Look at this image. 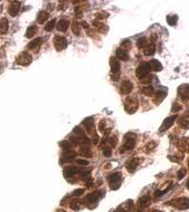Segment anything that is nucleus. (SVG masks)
Wrapping results in <instances>:
<instances>
[{"mask_svg":"<svg viewBox=\"0 0 189 212\" xmlns=\"http://www.w3.org/2000/svg\"><path fill=\"white\" fill-rule=\"evenodd\" d=\"M136 137H137V135L134 133H127L124 135V144L121 146L120 152L123 153L125 151L132 150L136 145Z\"/></svg>","mask_w":189,"mask_h":212,"instance_id":"f257e3e1","label":"nucleus"},{"mask_svg":"<svg viewBox=\"0 0 189 212\" xmlns=\"http://www.w3.org/2000/svg\"><path fill=\"white\" fill-rule=\"evenodd\" d=\"M110 66H111V79L114 82H118L120 78V61L114 57H111L110 58Z\"/></svg>","mask_w":189,"mask_h":212,"instance_id":"f03ea898","label":"nucleus"},{"mask_svg":"<svg viewBox=\"0 0 189 212\" xmlns=\"http://www.w3.org/2000/svg\"><path fill=\"white\" fill-rule=\"evenodd\" d=\"M150 70H151V67L149 63H141L136 69V75L139 78V80H141L150 75Z\"/></svg>","mask_w":189,"mask_h":212,"instance_id":"7ed1b4c3","label":"nucleus"},{"mask_svg":"<svg viewBox=\"0 0 189 212\" xmlns=\"http://www.w3.org/2000/svg\"><path fill=\"white\" fill-rule=\"evenodd\" d=\"M168 204L179 209V210H186V209H189V198H184V196L177 198V199L169 201Z\"/></svg>","mask_w":189,"mask_h":212,"instance_id":"20e7f679","label":"nucleus"},{"mask_svg":"<svg viewBox=\"0 0 189 212\" xmlns=\"http://www.w3.org/2000/svg\"><path fill=\"white\" fill-rule=\"evenodd\" d=\"M139 107V102L136 97H128L124 102V110L129 114H134Z\"/></svg>","mask_w":189,"mask_h":212,"instance_id":"39448f33","label":"nucleus"},{"mask_svg":"<svg viewBox=\"0 0 189 212\" xmlns=\"http://www.w3.org/2000/svg\"><path fill=\"white\" fill-rule=\"evenodd\" d=\"M109 184L112 190H118L121 185V181H122V174L120 172H115L111 175H109Z\"/></svg>","mask_w":189,"mask_h":212,"instance_id":"423d86ee","label":"nucleus"},{"mask_svg":"<svg viewBox=\"0 0 189 212\" xmlns=\"http://www.w3.org/2000/svg\"><path fill=\"white\" fill-rule=\"evenodd\" d=\"M32 60H33L32 55L28 51H23L18 55V57L16 58V63L18 65H21V66H27L32 63Z\"/></svg>","mask_w":189,"mask_h":212,"instance_id":"0eeeda50","label":"nucleus"},{"mask_svg":"<svg viewBox=\"0 0 189 212\" xmlns=\"http://www.w3.org/2000/svg\"><path fill=\"white\" fill-rule=\"evenodd\" d=\"M54 46L57 51H62L66 49L67 47V39L62 36H55L54 37Z\"/></svg>","mask_w":189,"mask_h":212,"instance_id":"6e6552de","label":"nucleus"},{"mask_svg":"<svg viewBox=\"0 0 189 212\" xmlns=\"http://www.w3.org/2000/svg\"><path fill=\"white\" fill-rule=\"evenodd\" d=\"M83 126H85L86 131L88 134L91 135H95V124H94V119L93 117H87L83 121Z\"/></svg>","mask_w":189,"mask_h":212,"instance_id":"1a4fd4ad","label":"nucleus"},{"mask_svg":"<svg viewBox=\"0 0 189 212\" xmlns=\"http://www.w3.org/2000/svg\"><path fill=\"white\" fill-rule=\"evenodd\" d=\"M150 196L149 195H143V196H141L140 199H139V201H138V205H137V209H136V212H140L142 211L143 209H146L147 207H149V204H150Z\"/></svg>","mask_w":189,"mask_h":212,"instance_id":"9d476101","label":"nucleus"},{"mask_svg":"<svg viewBox=\"0 0 189 212\" xmlns=\"http://www.w3.org/2000/svg\"><path fill=\"white\" fill-rule=\"evenodd\" d=\"M103 191H101V190H97V191H94V192H92V193H90V194L86 195L85 198V202L87 203H94L96 202L102 195H103Z\"/></svg>","mask_w":189,"mask_h":212,"instance_id":"9b49d317","label":"nucleus"},{"mask_svg":"<svg viewBox=\"0 0 189 212\" xmlns=\"http://www.w3.org/2000/svg\"><path fill=\"white\" fill-rule=\"evenodd\" d=\"M176 119H177V115H172V116L167 117V119L163 121L161 127L159 128V132H164V131H167L168 128H170V127L173 125V123H175Z\"/></svg>","mask_w":189,"mask_h":212,"instance_id":"f8f14e48","label":"nucleus"},{"mask_svg":"<svg viewBox=\"0 0 189 212\" xmlns=\"http://www.w3.org/2000/svg\"><path fill=\"white\" fill-rule=\"evenodd\" d=\"M71 141L73 144H77V145H84L87 144V142L90 141L88 137L83 134V135H73L71 136Z\"/></svg>","mask_w":189,"mask_h":212,"instance_id":"ddd939ff","label":"nucleus"},{"mask_svg":"<svg viewBox=\"0 0 189 212\" xmlns=\"http://www.w3.org/2000/svg\"><path fill=\"white\" fill-rule=\"evenodd\" d=\"M132 91H133V84H132L130 80H123V82L121 83L120 92L122 94L128 95V94H130Z\"/></svg>","mask_w":189,"mask_h":212,"instance_id":"4468645a","label":"nucleus"},{"mask_svg":"<svg viewBox=\"0 0 189 212\" xmlns=\"http://www.w3.org/2000/svg\"><path fill=\"white\" fill-rule=\"evenodd\" d=\"M19 8H20V2L19 1H11L10 5L8 6V14L10 16L15 17L19 11Z\"/></svg>","mask_w":189,"mask_h":212,"instance_id":"2eb2a0df","label":"nucleus"},{"mask_svg":"<svg viewBox=\"0 0 189 212\" xmlns=\"http://www.w3.org/2000/svg\"><path fill=\"white\" fill-rule=\"evenodd\" d=\"M139 163H140V159H139V157H133V159H131V160L127 163V165H125V168H127V170H128V172L133 173V172L136 171V169L138 168Z\"/></svg>","mask_w":189,"mask_h":212,"instance_id":"dca6fc26","label":"nucleus"},{"mask_svg":"<svg viewBox=\"0 0 189 212\" xmlns=\"http://www.w3.org/2000/svg\"><path fill=\"white\" fill-rule=\"evenodd\" d=\"M178 94L182 101L189 100V85H181L178 89Z\"/></svg>","mask_w":189,"mask_h":212,"instance_id":"f3484780","label":"nucleus"},{"mask_svg":"<svg viewBox=\"0 0 189 212\" xmlns=\"http://www.w3.org/2000/svg\"><path fill=\"white\" fill-rule=\"evenodd\" d=\"M155 52V42H151L150 44H148L146 47L143 48V54L146 56H152Z\"/></svg>","mask_w":189,"mask_h":212,"instance_id":"a211bd4d","label":"nucleus"},{"mask_svg":"<svg viewBox=\"0 0 189 212\" xmlns=\"http://www.w3.org/2000/svg\"><path fill=\"white\" fill-rule=\"evenodd\" d=\"M115 55H116V59L122 60V61H128L129 60V55L128 52L121 48H118L116 51H115Z\"/></svg>","mask_w":189,"mask_h":212,"instance_id":"6ab92c4d","label":"nucleus"},{"mask_svg":"<svg viewBox=\"0 0 189 212\" xmlns=\"http://www.w3.org/2000/svg\"><path fill=\"white\" fill-rule=\"evenodd\" d=\"M68 26H69L68 19H60V21L57 22L56 27H57L58 31H66L68 29Z\"/></svg>","mask_w":189,"mask_h":212,"instance_id":"aec40b11","label":"nucleus"},{"mask_svg":"<svg viewBox=\"0 0 189 212\" xmlns=\"http://www.w3.org/2000/svg\"><path fill=\"white\" fill-rule=\"evenodd\" d=\"M92 25H93V27H94L95 29H97V30H99L100 33H102V34L108 33V30H109V27H108V26H105L104 24L97 21V20H94V21L92 22Z\"/></svg>","mask_w":189,"mask_h":212,"instance_id":"412c9836","label":"nucleus"},{"mask_svg":"<svg viewBox=\"0 0 189 212\" xmlns=\"http://www.w3.org/2000/svg\"><path fill=\"white\" fill-rule=\"evenodd\" d=\"M166 95H167V92H166V91H158V92L155 94V97H153V103H155V104H157V105H158V104H160V103H161L163 100H164Z\"/></svg>","mask_w":189,"mask_h":212,"instance_id":"4be33fe9","label":"nucleus"},{"mask_svg":"<svg viewBox=\"0 0 189 212\" xmlns=\"http://www.w3.org/2000/svg\"><path fill=\"white\" fill-rule=\"evenodd\" d=\"M9 28V22L7 20V18L2 17L0 19V35H5L8 31Z\"/></svg>","mask_w":189,"mask_h":212,"instance_id":"5701e85b","label":"nucleus"},{"mask_svg":"<svg viewBox=\"0 0 189 212\" xmlns=\"http://www.w3.org/2000/svg\"><path fill=\"white\" fill-rule=\"evenodd\" d=\"M42 42H43V38H40V37L35 38V39H33L32 42L27 45V48L28 49H36V48H38L42 45Z\"/></svg>","mask_w":189,"mask_h":212,"instance_id":"b1692460","label":"nucleus"},{"mask_svg":"<svg viewBox=\"0 0 189 212\" xmlns=\"http://www.w3.org/2000/svg\"><path fill=\"white\" fill-rule=\"evenodd\" d=\"M149 64H150L151 69L155 70V72H160V70H162V65H161V63H160L159 60L151 59L149 61Z\"/></svg>","mask_w":189,"mask_h":212,"instance_id":"393cba45","label":"nucleus"},{"mask_svg":"<svg viewBox=\"0 0 189 212\" xmlns=\"http://www.w3.org/2000/svg\"><path fill=\"white\" fill-rule=\"evenodd\" d=\"M77 173V169L74 168V166H69L64 170V175L65 178H73L75 174Z\"/></svg>","mask_w":189,"mask_h":212,"instance_id":"a878e982","label":"nucleus"},{"mask_svg":"<svg viewBox=\"0 0 189 212\" xmlns=\"http://www.w3.org/2000/svg\"><path fill=\"white\" fill-rule=\"evenodd\" d=\"M78 153H79L82 156H84V157H91V156L93 155V153H92L91 149H90L88 146H82Z\"/></svg>","mask_w":189,"mask_h":212,"instance_id":"bb28decb","label":"nucleus"},{"mask_svg":"<svg viewBox=\"0 0 189 212\" xmlns=\"http://www.w3.org/2000/svg\"><path fill=\"white\" fill-rule=\"evenodd\" d=\"M48 17H49V14L47 11H40L38 14V17H37V22L38 24H44L48 19Z\"/></svg>","mask_w":189,"mask_h":212,"instance_id":"cd10ccee","label":"nucleus"},{"mask_svg":"<svg viewBox=\"0 0 189 212\" xmlns=\"http://www.w3.org/2000/svg\"><path fill=\"white\" fill-rule=\"evenodd\" d=\"M177 147H178V150H180L181 152H187V150H189V145L186 142V140H180L177 143Z\"/></svg>","mask_w":189,"mask_h":212,"instance_id":"c85d7f7f","label":"nucleus"},{"mask_svg":"<svg viewBox=\"0 0 189 212\" xmlns=\"http://www.w3.org/2000/svg\"><path fill=\"white\" fill-rule=\"evenodd\" d=\"M37 33V27L36 26H29L26 30V36L27 38H33Z\"/></svg>","mask_w":189,"mask_h":212,"instance_id":"c756f323","label":"nucleus"},{"mask_svg":"<svg viewBox=\"0 0 189 212\" xmlns=\"http://www.w3.org/2000/svg\"><path fill=\"white\" fill-rule=\"evenodd\" d=\"M81 27H82L81 24L77 22L76 20H74V21L72 22V30H73V33L76 35V36H79V35H81V30H82Z\"/></svg>","mask_w":189,"mask_h":212,"instance_id":"7c9ffc66","label":"nucleus"},{"mask_svg":"<svg viewBox=\"0 0 189 212\" xmlns=\"http://www.w3.org/2000/svg\"><path fill=\"white\" fill-rule=\"evenodd\" d=\"M142 93L146 96H152V95H155V88L151 85H148V86L142 88Z\"/></svg>","mask_w":189,"mask_h":212,"instance_id":"2f4dec72","label":"nucleus"},{"mask_svg":"<svg viewBox=\"0 0 189 212\" xmlns=\"http://www.w3.org/2000/svg\"><path fill=\"white\" fill-rule=\"evenodd\" d=\"M95 16V20H104V19H106V18H109V12H106V11H99V12H96L94 15Z\"/></svg>","mask_w":189,"mask_h":212,"instance_id":"473e14b6","label":"nucleus"},{"mask_svg":"<svg viewBox=\"0 0 189 212\" xmlns=\"http://www.w3.org/2000/svg\"><path fill=\"white\" fill-rule=\"evenodd\" d=\"M76 155V153L74 151H65V153L63 154V161H69L72 159H74Z\"/></svg>","mask_w":189,"mask_h":212,"instance_id":"72a5a7b5","label":"nucleus"},{"mask_svg":"<svg viewBox=\"0 0 189 212\" xmlns=\"http://www.w3.org/2000/svg\"><path fill=\"white\" fill-rule=\"evenodd\" d=\"M147 45H148V39L146 37H141L137 40V47L139 49H143Z\"/></svg>","mask_w":189,"mask_h":212,"instance_id":"f704fd0d","label":"nucleus"},{"mask_svg":"<svg viewBox=\"0 0 189 212\" xmlns=\"http://www.w3.org/2000/svg\"><path fill=\"white\" fill-rule=\"evenodd\" d=\"M85 10H86L85 6H76L75 7V15H76V17L77 18L83 17V14H84Z\"/></svg>","mask_w":189,"mask_h":212,"instance_id":"c9c22d12","label":"nucleus"},{"mask_svg":"<svg viewBox=\"0 0 189 212\" xmlns=\"http://www.w3.org/2000/svg\"><path fill=\"white\" fill-rule=\"evenodd\" d=\"M60 146L64 151H72V144L68 141H62L60 143Z\"/></svg>","mask_w":189,"mask_h":212,"instance_id":"e433bc0d","label":"nucleus"},{"mask_svg":"<svg viewBox=\"0 0 189 212\" xmlns=\"http://www.w3.org/2000/svg\"><path fill=\"white\" fill-rule=\"evenodd\" d=\"M131 47H132V45H131V42H130V40H128V39H125V40H123V42H121V49H123V50H129V49H131Z\"/></svg>","mask_w":189,"mask_h":212,"instance_id":"4c0bfd02","label":"nucleus"},{"mask_svg":"<svg viewBox=\"0 0 189 212\" xmlns=\"http://www.w3.org/2000/svg\"><path fill=\"white\" fill-rule=\"evenodd\" d=\"M177 21H178V16H167V22H168V25L170 26H175L177 24Z\"/></svg>","mask_w":189,"mask_h":212,"instance_id":"58836bf2","label":"nucleus"},{"mask_svg":"<svg viewBox=\"0 0 189 212\" xmlns=\"http://www.w3.org/2000/svg\"><path fill=\"white\" fill-rule=\"evenodd\" d=\"M56 25V20L55 19H52L51 21H48L46 25H45V30L46 31H52L53 29H54V27Z\"/></svg>","mask_w":189,"mask_h":212,"instance_id":"ea45409f","label":"nucleus"},{"mask_svg":"<svg viewBox=\"0 0 189 212\" xmlns=\"http://www.w3.org/2000/svg\"><path fill=\"white\" fill-rule=\"evenodd\" d=\"M108 143L111 145V146H116L118 144V137L116 136H110L109 138H108Z\"/></svg>","mask_w":189,"mask_h":212,"instance_id":"a19ab883","label":"nucleus"},{"mask_svg":"<svg viewBox=\"0 0 189 212\" xmlns=\"http://www.w3.org/2000/svg\"><path fill=\"white\" fill-rule=\"evenodd\" d=\"M179 125H180L181 128L189 130V121H188V119H180V122H179Z\"/></svg>","mask_w":189,"mask_h":212,"instance_id":"79ce46f5","label":"nucleus"},{"mask_svg":"<svg viewBox=\"0 0 189 212\" xmlns=\"http://www.w3.org/2000/svg\"><path fill=\"white\" fill-rule=\"evenodd\" d=\"M182 110V106H181L180 104H177V103H176V104H173V105H172V108H171L172 113H175V112H179V110Z\"/></svg>","mask_w":189,"mask_h":212,"instance_id":"37998d69","label":"nucleus"},{"mask_svg":"<svg viewBox=\"0 0 189 212\" xmlns=\"http://www.w3.org/2000/svg\"><path fill=\"white\" fill-rule=\"evenodd\" d=\"M185 175H186V170L185 169H180L177 172V178L179 179V180H181Z\"/></svg>","mask_w":189,"mask_h":212,"instance_id":"c03bdc74","label":"nucleus"},{"mask_svg":"<svg viewBox=\"0 0 189 212\" xmlns=\"http://www.w3.org/2000/svg\"><path fill=\"white\" fill-rule=\"evenodd\" d=\"M152 78H153V76H151V75H149V76H147L146 78H143V79H141L140 82H141L142 84H149V83H151V80H152Z\"/></svg>","mask_w":189,"mask_h":212,"instance_id":"a18cd8bd","label":"nucleus"},{"mask_svg":"<svg viewBox=\"0 0 189 212\" xmlns=\"http://www.w3.org/2000/svg\"><path fill=\"white\" fill-rule=\"evenodd\" d=\"M112 154V150L111 147H105L103 150V155L104 156H106V157H110Z\"/></svg>","mask_w":189,"mask_h":212,"instance_id":"49530a36","label":"nucleus"},{"mask_svg":"<svg viewBox=\"0 0 189 212\" xmlns=\"http://www.w3.org/2000/svg\"><path fill=\"white\" fill-rule=\"evenodd\" d=\"M73 132H74L75 134H77V135H83V134H84V131L82 130V127H79V126L75 127V128L73 130Z\"/></svg>","mask_w":189,"mask_h":212,"instance_id":"de8ad7c7","label":"nucleus"},{"mask_svg":"<svg viewBox=\"0 0 189 212\" xmlns=\"http://www.w3.org/2000/svg\"><path fill=\"white\" fill-rule=\"evenodd\" d=\"M79 202H76V201H72L71 204H69V207L73 209V210H78L79 209Z\"/></svg>","mask_w":189,"mask_h":212,"instance_id":"09e8293b","label":"nucleus"},{"mask_svg":"<svg viewBox=\"0 0 189 212\" xmlns=\"http://www.w3.org/2000/svg\"><path fill=\"white\" fill-rule=\"evenodd\" d=\"M84 193V189H77V190H75L72 195H74V196H79V195H82Z\"/></svg>","mask_w":189,"mask_h":212,"instance_id":"8fccbe9b","label":"nucleus"},{"mask_svg":"<svg viewBox=\"0 0 189 212\" xmlns=\"http://www.w3.org/2000/svg\"><path fill=\"white\" fill-rule=\"evenodd\" d=\"M99 130L101 131V132H104L105 131V121L102 119L101 122H100V124H99Z\"/></svg>","mask_w":189,"mask_h":212,"instance_id":"3c124183","label":"nucleus"},{"mask_svg":"<svg viewBox=\"0 0 189 212\" xmlns=\"http://www.w3.org/2000/svg\"><path fill=\"white\" fill-rule=\"evenodd\" d=\"M155 145H157V143H155V141H151V142H150V144L147 145V147H146L147 151H149V150H152V149H155Z\"/></svg>","mask_w":189,"mask_h":212,"instance_id":"603ef678","label":"nucleus"},{"mask_svg":"<svg viewBox=\"0 0 189 212\" xmlns=\"http://www.w3.org/2000/svg\"><path fill=\"white\" fill-rule=\"evenodd\" d=\"M167 191H168V189H167V190H163V191H159V190H158V191H155V198H158V196H161V195H162L163 193H166Z\"/></svg>","mask_w":189,"mask_h":212,"instance_id":"864d4df0","label":"nucleus"},{"mask_svg":"<svg viewBox=\"0 0 189 212\" xmlns=\"http://www.w3.org/2000/svg\"><path fill=\"white\" fill-rule=\"evenodd\" d=\"M76 162L79 165H88V161L87 160H77Z\"/></svg>","mask_w":189,"mask_h":212,"instance_id":"5fc2aeb1","label":"nucleus"},{"mask_svg":"<svg viewBox=\"0 0 189 212\" xmlns=\"http://www.w3.org/2000/svg\"><path fill=\"white\" fill-rule=\"evenodd\" d=\"M99 141H100V138H99V136L95 134L94 136H93V144L97 145L99 144Z\"/></svg>","mask_w":189,"mask_h":212,"instance_id":"6e6d98bb","label":"nucleus"},{"mask_svg":"<svg viewBox=\"0 0 189 212\" xmlns=\"http://www.w3.org/2000/svg\"><path fill=\"white\" fill-rule=\"evenodd\" d=\"M5 54H6V51H5V49H3L2 47H0V59L5 57Z\"/></svg>","mask_w":189,"mask_h":212,"instance_id":"4d7b16f0","label":"nucleus"},{"mask_svg":"<svg viewBox=\"0 0 189 212\" xmlns=\"http://www.w3.org/2000/svg\"><path fill=\"white\" fill-rule=\"evenodd\" d=\"M81 26H82L83 28H85V29H88V24H87L86 21H82V22H81Z\"/></svg>","mask_w":189,"mask_h":212,"instance_id":"13d9d810","label":"nucleus"},{"mask_svg":"<svg viewBox=\"0 0 189 212\" xmlns=\"http://www.w3.org/2000/svg\"><path fill=\"white\" fill-rule=\"evenodd\" d=\"M65 8H66V7H65V2H60L58 9H65Z\"/></svg>","mask_w":189,"mask_h":212,"instance_id":"bf43d9fd","label":"nucleus"},{"mask_svg":"<svg viewBox=\"0 0 189 212\" xmlns=\"http://www.w3.org/2000/svg\"><path fill=\"white\" fill-rule=\"evenodd\" d=\"M149 212H161V211H159V210H151V211H149Z\"/></svg>","mask_w":189,"mask_h":212,"instance_id":"052dcab7","label":"nucleus"},{"mask_svg":"<svg viewBox=\"0 0 189 212\" xmlns=\"http://www.w3.org/2000/svg\"><path fill=\"white\" fill-rule=\"evenodd\" d=\"M186 185H187V189L189 190V180H188V182H187V184H186Z\"/></svg>","mask_w":189,"mask_h":212,"instance_id":"680f3d73","label":"nucleus"},{"mask_svg":"<svg viewBox=\"0 0 189 212\" xmlns=\"http://www.w3.org/2000/svg\"><path fill=\"white\" fill-rule=\"evenodd\" d=\"M57 212H65L64 210H57Z\"/></svg>","mask_w":189,"mask_h":212,"instance_id":"e2e57ef3","label":"nucleus"},{"mask_svg":"<svg viewBox=\"0 0 189 212\" xmlns=\"http://www.w3.org/2000/svg\"><path fill=\"white\" fill-rule=\"evenodd\" d=\"M188 166H189V161H188Z\"/></svg>","mask_w":189,"mask_h":212,"instance_id":"0e129e2a","label":"nucleus"}]
</instances>
